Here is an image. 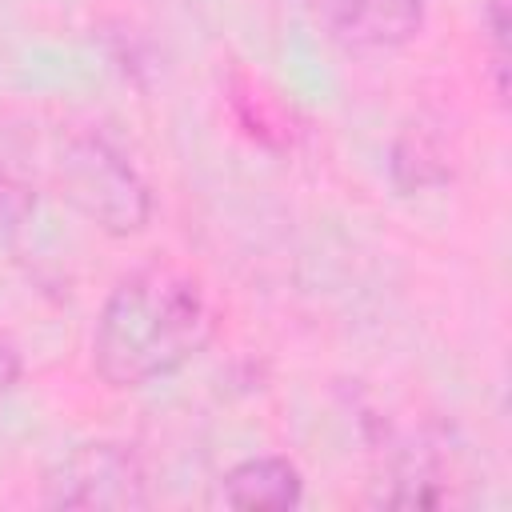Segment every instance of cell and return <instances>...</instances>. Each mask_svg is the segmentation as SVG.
Segmentation results:
<instances>
[{
    "label": "cell",
    "instance_id": "obj_7",
    "mask_svg": "<svg viewBox=\"0 0 512 512\" xmlns=\"http://www.w3.org/2000/svg\"><path fill=\"white\" fill-rule=\"evenodd\" d=\"M484 36H488V56H492V84H496V96L504 100L508 92V0L484 4Z\"/></svg>",
    "mask_w": 512,
    "mask_h": 512
},
{
    "label": "cell",
    "instance_id": "obj_5",
    "mask_svg": "<svg viewBox=\"0 0 512 512\" xmlns=\"http://www.w3.org/2000/svg\"><path fill=\"white\" fill-rule=\"evenodd\" d=\"M212 504L236 512H288L304 504V472L288 456H248L236 460L212 492Z\"/></svg>",
    "mask_w": 512,
    "mask_h": 512
},
{
    "label": "cell",
    "instance_id": "obj_8",
    "mask_svg": "<svg viewBox=\"0 0 512 512\" xmlns=\"http://www.w3.org/2000/svg\"><path fill=\"white\" fill-rule=\"evenodd\" d=\"M16 384H20V352H16V344L0 332V404L16 392Z\"/></svg>",
    "mask_w": 512,
    "mask_h": 512
},
{
    "label": "cell",
    "instance_id": "obj_6",
    "mask_svg": "<svg viewBox=\"0 0 512 512\" xmlns=\"http://www.w3.org/2000/svg\"><path fill=\"white\" fill-rule=\"evenodd\" d=\"M36 212V192L24 176H16L8 164H0V240L16 236L28 216Z\"/></svg>",
    "mask_w": 512,
    "mask_h": 512
},
{
    "label": "cell",
    "instance_id": "obj_2",
    "mask_svg": "<svg viewBox=\"0 0 512 512\" xmlns=\"http://www.w3.org/2000/svg\"><path fill=\"white\" fill-rule=\"evenodd\" d=\"M56 192L100 232L136 236L152 220V192L136 164L100 132L72 128L52 148Z\"/></svg>",
    "mask_w": 512,
    "mask_h": 512
},
{
    "label": "cell",
    "instance_id": "obj_3",
    "mask_svg": "<svg viewBox=\"0 0 512 512\" xmlns=\"http://www.w3.org/2000/svg\"><path fill=\"white\" fill-rule=\"evenodd\" d=\"M40 500L48 508H92V512H132L152 504L148 468L132 444L88 440L64 452L40 480Z\"/></svg>",
    "mask_w": 512,
    "mask_h": 512
},
{
    "label": "cell",
    "instance_id": "obj_4",
    "mask_svg": "<svg viewBox=\"0 0 512 512\" xmlns=\"http://www.w3.org/2000/svg\"><path fill=\"white\" fill-rule=\"evenodd\" d=\"M304 16L340 48L388 52L420 36L428 0H296Z\"/></svg>",
    "mask_w": 512,
    "mask_h": 512
},
{
    "label": "cell",
    "instance_id": "obj_1",
    "mask_svg": "<svg viewBox=\"0 0 512 512\" xmlns=\"http://www.w3.org/2000/svg\"><path fill=\"white\" fill-rule=\"evenodd\" d=\"M212 328V304L192 272L144 264L104 296L92 328V368L108 388H148L196 360Z\"/></svg>",
    "mask_w": 512,
    "mask_h": 512
}]
</instances>
